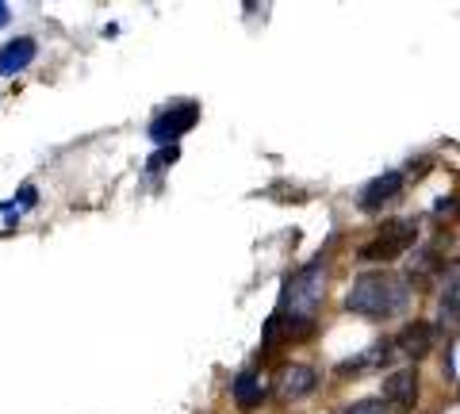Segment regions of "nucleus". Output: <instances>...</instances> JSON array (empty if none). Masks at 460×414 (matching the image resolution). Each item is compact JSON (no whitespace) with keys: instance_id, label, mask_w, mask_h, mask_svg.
<instances>
[{"instance_id":"nucleus-1","label":"nucleus","mask_w":460,"mask_h":414,"mask_svg":"<svg viewBox=\"0 0 460 414\" xmlns=\"http://www.w3.org/2000/svg\"><path fill=\"white\" fill-rule=\"evenodd\" d=\"M323 280H326V269L323 261H311L304 265L299 273L284 284V299L277 307V315L269 319V341L280 334V326H288V334H307L311 322H314V311L323 304Z\"/></svg>"},{"instance_id":"nucleus-2","label":"nucleus","mask_w":460,"mask_h":414,"mask_svg":"<svg viewBox=\"0 0 460 414\" xmlns=\"http://www.w3.org/2000/svg\"><path fill=\"white\" fill-rule=\"evenodd\" d=\"M407 304V288L402 280L392 273H361L353 280L349 295H345V307L353 315H365V319H387Z\"/></svg>"},{"instance_id":"nucleus-3","label":"nucleus","mask_w":460,"mask_h":414,"mask_svg":"<svg viewBox=\"0 0 460 414\" xmlns=\"http://www.w3.org/2000/svg\"><path fill=\"white\" fill-rule=\"evenodd\" d=\"M414 234H419V231H414V223L395 219V223H387L372 242H365L361 257H365V261H392V257L407 253L414 246Z\"/></svg>"},{"instance_id":"nucleus-4","label":"nucleus","mask_w":460,"mask_h":414,"mask_svg":"<svg viewBox=\"0 0 460 414\" xmlns=\"http://www.w3.org/2000/svg\"><path fill=\"white\" fill-rule=\"evenodd\" d=\"M199 119V108L196 104H189V100H181V104H169V111H162L154 123H150V138L154 142H177L189 127Z\"/></svg>"},{"instance_id":"nucleus-5","label":"nucleus","mask_w":460,"mask_h":414,"mask_svg":"<svg viewBox=\"0 0 460 414\" xmlns=\"http://www.w3.org/2000/svg\"><path fill=\"white\" fill-rule=\"evenodd\" d=\"M314 388H319V373H314L311 365H288L280 380H277V395L280 403H296V399L311 395Z\"/></svg>"},{"instance_id":"nucleus-6","label":"nucleus","mask_w":460,"mask_h":414,"mask_svg":"<svg viewBox=\"0 0 460 414\" xmlns=\"http://www.w3.org/2000/svg\"><path fill=\"white\" fill-rule=\"evenodd\" d=\"M414 399H419V373L414 368H399L384 380V403L387 407H399V410H411Z\"/></svg>"},{"instance_id":"nucleus-7","label":"nucleus","mask_w":460,"mask_h":414,"mask_svg":"<svg viewBox=\"0 0 460 414\" xmlns=\"http://www.w3.org/2000/svg\"><path fill=\"white\" fill-rule=\"evenodd\" d=\"M399 192H402V173H380L361 189V207L365 211H380L384 204L399 199Z\"/></svg>"},{"instance_id":"nucleus-8","label":"nucleus","mask_w":460,"mask_h":414,"mask_svg":"<svg viewBox=\"0 0 460 414\" xmlns=\"http://www.w3.org/2000/svg\"><path fill=\"white\" fill-rule=\"evenodd\" d=\"M434 338H438V330L429 322H407L395 334V346L407 353V357H426L429 349H434Z\"/></svg>"},{"instance_id":"nucleus-9","label":"nucleus","mask_w":460,"mask_h":414,"mask_svg":"<svg viewBox=\"0 0 460 414\" xmlns=\"http://www.w3.org/2000/svg\"><path fill=\"white\" fill-rule=\"evenodd\" d=\"M438 315H441V322H460V265L445 269L441 295H438Z\"/></svg>"},{"instance_id":"nucleus-10","label":"nucleus","mask_w":460,"mask_h":414,"mask_svg":"<svg viewBox=\"0 0 460 414\" xmlns=\"http://www.w3.org/2000/svg\"><path fill=\"white\" fill-rule=\"evenodd\" d=\"M35 62V39H16L0 50V74L4 77H16L20 69H27Z\"/></svg>"},{"instance_id":"nucleus-11","label":"nucleus","mask_w":460,"mask_h":414,"mask_svg":"<svg viewBox=\"0 0 460 414\" xmlns=\"http://www.w3.org/2000/svg\"><path fill=\"white\" fill-rule=\"evenodd\" d=\"M261 399H265V383L257 380L253 373H242V376L234 380V403H238V410L261 407Z\"/></svg>"},{"instance_id":"nucleus-12","label":"nucleus","mask_w":460,"mask_h":414,"mask_svg":"<svg viewBox=\"0 0 460 414\" xmlns=\"http://www.w3.org/2000/svg\"><path fill=\"white\" fill-rule=\"evenodd\" d=\"M387 357H392V341H376L365 357H357V361H345L341 365V373H361V368H376V365H384Z\"/></svg>"},{"instance_id":"nucleus-13","label":"nucleus","mask_w":460,"mask_h":414,"mask_svg":"<svg viewBox=\"0 0 460 414\" xmlns=\"http://www.w3.org/2000/svg\"><path fill=\"white\" fill-rule=\"evenodd\" d=\"M345 414H392L384 399H357V403L345 407Z\"/></svg>"},{"instance_id":"nucleus-14","label":"nucleus","mask_w":460,"mask_h":414,"mask_svg":"<svg viewBox=\"0 0 460 414\" xmlns=\"http://www.w3.org/2000/svg\"><path fill=\"white\" fill-rule=\"evenodd\" d=\"M169 162H177V146H169V150H162V154H154V158H150V169H165Z\"/></svg>"},{"instance_id":"nucleus-15","label":"nucleus","mask_w":460,"mask_h":414,"mask_svg":"<svg viewBox=\"0 0 460 414\" xmlns=\"http://www.w3.org/2000/svg\"><path fill=\"white\" fill-rule=\"evenodd\" d=\"M4 23H8V4L0 0V27H4Z\"/></svg>"}]
</instances>
